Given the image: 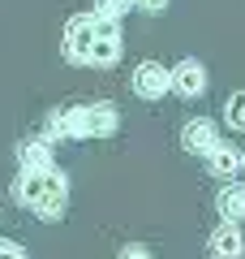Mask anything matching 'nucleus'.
I'll list each match as a JSON object with an SVG mask.
<instances>
[{
  "label": "nucleus",
  "mask_w": 245,
  "mask_h": 259,
  "mask_svg": "<svg viewBox=\"0 0 245 259\" xmlns=\"http://www.w3.org/2000/svg\"><path fill=\"white\" fill-rule=\"evenodd\" d=\"M65 56L73 65H95L108 69L120 61V22L99 18V13H78L65 26Z\"/></svg>",
  "instance_id": "1"
},
{
  "label": "nucleus",
  "mask_w": 245,
  "mask_h": 259,
  "mask_svg": "<svg viewBox=\"0 0 245 259\" xmlns=\"http://www.w3.org/2000/svg\"><path fill=\"white\" fill-rule=\"evenodd\" d=\"M13 199L39 216V221H60L69 207V182L60 168H22L13 182Z\"/></svg>",
  "instance_id": "2"
},
{
  "label": "nucleus",
  "mask_w": 245,
  "mask_h": 259,
  "mask_svg": "<svg viewBox=\"0 0 245 259\" xmlns=\"http://www.w3.org/2000/svg\"><path fill=\"white\" fill-rule=\"evenodd\" d=\"M120 112L112 100H95V104H73V108H56L47 117V139H108L116 134Z\"/></svg>",
  "instance_id": "3"
},
{
  "label": "nucleus",
  "mask_w": 245,
  "mask_h": 259,
  "mask_svg": "<svg viewBox=\"0 0 245 259\" xmlns=\"http://www.w3.org/2000/svg\"><path fill=\"white\" fill-rule=\"evenodd\" d=\"M172 91V69H163L159 61H142L134 69V95L138 100H163Z\"/></svg>",
  "instance_id": "4"
},
{
  "label": "nucleus",
  "mask_w": 245,
  "mask_h": 259,
  "mask_svg": "<svg viewBox=\"0 0 245 259\" xmlns=\"http://www.w3.org/2000/svg\"><path fill=\"white\" fill-rule=\"evenodd\" d=\"M172 91L181 95V100H198V95L207 91V65L194 61V56L176 61L172 65Z\"/></svg>",
  "instance_id": "5"
},
{
  "label": "nucleus",
  "mask_w": 245,
  "mask_h": 259,
  "mask_svg": "<svg viewBox=\"0 0 245 259\" xmlns=\"http://www.w3.org/2000/svg\"><path fill=\"white\" fill-rule=\"evenodd\" d=\"M219 143V130H215V121H207V117H194V121H185V130H181V147L190 151V156H207L211 147Z\"/></svg>",
  "instance_id": "6"
},
{
  "label": "nucleus",
  "mask_w": 245,
  "mask_h": 259,
  "mask_svg": "<svg viewBox=\"0 0 245 259\" xmlns=\"http://www.w3.org/2000/svg\"><path fill=\"white\" fill-rule=\"evenodd\" d=\"M207 255H211V259H241V255H245L241 229H236L232 221H224V225H219V229L207 238Z\"/></svg>",
  "instance_id": "7"
},
{
  "label": "nucleus",
  "mask_w": 245,
  "mask_h": 259,
  "mask_svg": "<svg viewBox=\"0 0 245 259\" xmlns=\"http://www.w3.org/2000/svg\"><path fill=\"white\" fill-rule=\"evenodd\" d=\"M207 168H211V177H219V182H232L236 173H241V151L236 147H228V143H215V147L207 151Z\"/></svg>",
  "instance_id": "8"
},
{
  "label": "nucleus",
  "mask_w": 245,
  "mask_h": 259,
  "mask_svg": "<svg viewBox=\"0 0 245 259\" xmlns=\"http://www.w3.org/2000/svg\"><path fill=\"white\" fill-rule=\"evenodd\" d=\"M215 207H219V216H224V221L241 225V221H245V186H241V182H228L224 190L215 194Z\"/></svg>",
  "instance_id": "9"
},
{
  "label": "nucleus",
  "mask_w": 245,
  "mask_h": 259,
  "mask_svg": "<svg viewBox=\"0 0 245 259\" xmlns=\"http://www.w3.org/2000/svg\"><path fill=\"white\" fill-rule=\"evenodd\" d=\"M18 164H22V168H56V160H52V143H47V139L18 143Z\"/></svg>",
  "instance_id": "10"
},
{
  "label": "nucleus",
  "mask_w": 245,
  "mask_h": 259,
  "mask_svg": "<svg viewBox=\"0 0 245 259\" xmlns=\"http://www.w3.org/2000/svg\"><path fill=\"white\" fill-rule=\"evenodd\" d=\"M224 121H228V130H245V91H232V95H228Z\"/></svg>",
  "instance_id": "11"
},
{
  "label": "nucleus",
  "mask_w": 245,
  "mask_h": 259,
  "mask_svg": "<svg viewBox=\"0 0 245 259\" xmlns=\"http://www.w3.org/2000/svg\"><path fill=\"white\" fill-rule=\"evenodd\" d=\"M129 9H134V0H95V13L99 18H112V22H120Z\"/></svg>",
  "instance_id": "12"
},
{
  "label": "nucleus",
  "mask_w": 245,
  "mask_h": 259,
  "mask_svg": "<svg viewBox=\"0 0 245 259\" xmlns=\"http://www.w3.org/2000/svg\"><path fill=\"white\" fill-rule=\"evenodd\" d=\"M0 259H30L26 250L18 246V242H9V238H0Z\"/></svg>",
  "instance_id": "13"
},
{
  "label": "nucleus",
  "mask_w": 245,
  "mask_h": 259,
  "mask_svg": "<svg viewBox=\"0 0 245 259\" xmlns=\"http://www.w3.org/2000/svg\"><path fill=\"white\" fill-rule=\"evenodd\" d=\"M116 259H151V250L134 242V246H120V255H116Z\"/></svg>",
  "instance_id": "14"
},
{
  "label": "nucleus",
  "mask_w": 245,
  "mask_h": 259,
  "mask_svg": "<svg viewBox=\"0 0 245 259\" xmlns=\"http://www.w3.org/2000/svg\"><path fill=\"white\" fill-rule=\"evenodd\" d=\"M134 9H142V13H163V9H168V0H134Z\"/></svg>",
  "instance_id": "15"
},
{
  "label": "nucleus",
  "mask_w": 245,
  "mask_h": 259,
  "mask_svg": "<svg viewBox=\"0 0 245 259\" xmlns=\"http://www.w3.org/2000/svg\"><path fill=\"white\" fill-rule=\"evenodd\" d=\"M241 164H245V156H241Z\"/></svg>",
  "instance_id": "16"
}]
</instances>
